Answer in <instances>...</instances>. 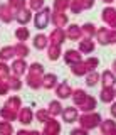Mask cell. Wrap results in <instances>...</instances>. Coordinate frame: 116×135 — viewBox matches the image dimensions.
<instances>
[{"mask_svg":"<svg viewBox=\"0 0 116 135\" xmlns=\"http://www.w3.org/2000/svg\"><path fill=\"white\" fill-rule=\"evenodd\" d=\"M113 68H114V71H116V61H114V62H113Z\"/></svg>","mask_w":116,"mask_h":135,"instance_id":"cell-28","label":"cell"},{"mask_svg":"<svg viewBox=\"0 0 116 135\" xmlns=\"http://www.w3.org/2000/svg\"><path fill=\"white\" fill-rule=\"evenodd\" d=\"M59 93H61V96H66V93H67V86H61Z\"/></svg>","mask_w":116,"mask_h":135,"instance_id":"cell-22","label":"cell"},{"mask_svg":"<svg viewBox=\"0 0 116 135\" xmlns=\"http://www.w3.org/2000/svg\"><path fill=\"white\" fill-rule=\"evenodd\" d=\"M109 42H116V31H109Z\"/></svg>","mask_w":116,"mask_h":135,"instance_id":"cell-21","label":"cell"},{"mask_svg":"<svg viewBox=\"0 0 116 135\" xmlns=\"http://www.w3.org/2000/svg\"><path fill=\"white\" fill-rule=\"evenodd\" d=\"M9 5L14 8V10H22V8H25V0H9Z\"/></svg>","mask_w":116,"mask_h":135,"instance_id":"cell-10","label":"cell"},{"mask_svg":"<svg viewBox=\"0 0 116 135\" xmlns=\"http://www.w3.org/2000/svg\"><path fill=\"white\" fill-rule=\"evenodd\" d=\"M96 64H98V59H89L88 61V66H91V68H94Z\"/></svg>","mask_w":116,"mask_h":135,"instance_id":"cell-24","label":"cell"},{"mask_svg":"<svg viewBox=\"0 0 116 135\" xmlns=\"http://www.w3.org/2000/svg\"><path fill=\"white\" fill-rule=\"evenodd\" d=\"M44 42H45V37H44V36H37V37H35V46L42 47V46H44Z\"/></svg>","mask_w":116,"mask_h":135,"instance_id":"cell-16","label":"cell"},{"mask_svg":"<svg viewBox=\"0 0 116 135\" xmlns=\"http://www.w3.org/2000/svg\"><path fill=\"white\" fill-rule=\"evenodd\" d=\"M0 17H2L5 22H9V20L14 19V15H12V7L9 3H2V5H0Z\"/></svg>","mask_w":116,"mask_h":135,"instance_id":"cell-4","label":"cell"},{"mask_svg":"<svg viewBox=\"0 0 116 135\" xmlns=\"http://www.w3.org/2000/svg\"><path fill=\"white\" fill-rule=\"evenodd\" d=\"M22 68H24V64H22V62H15V69H17L19 73L22 71Z\"/></svg>","mask_w":116,"mask_h":135,"instance_id":"cell-25","label":"cell"},{"mask_svg":"<svg viewBox=\"0 0 116 135\" xmlns=\"http://www.w3.org/2000/svg\"><path fill=\"white\" fill-rule=\"evenodd\" d=\"M17 36L20 37V39H25V37L29 36V32H27V29H19V31H17Z\"/></svg>","mask_w":116,"mask_h":135,"instance_id":"cell-17","label":"cell"},{"mask_svg":"<svg viewBox=\"0 0 116 135\" xmlns=\"http://www.w3.org/2000/svg\"><path fill=\"white\" fill-rule=\"evenodd\" d=\"M69 36H71V37H79V29H77V25H71V29H69Z\"/></svg>","mask_w":116,"mask_h":135,"instance_id":"cell-14","label":"cell"},{"mask_svg":"<svg viewBox=\"0 0 116 135\" xmlns=\"http://www.w3.org/2000/svg\"><path fill=\"white\" fill-rule=\"evenodd\" d=\"M49 12H51V8L44 7L35 14V25L37 27H40V29L45 27V24H47V20H49Z\"/></svg>","mask_w":116,"mask_h":135,"instance_id":"cell-3","label":"cell"},{"mask_svg":"<svg viewBox=\"0 0 116 135\" xmlns=\"http://www.w3.org/2000/svg\"><path fill=\"white\" fill-rule=\"evenodd\" d=\"M29 5H30V8H34V10H39L44 5V0H29Z\"/></svg>","mask_w":116,"mask_h":135,"instance_id":"cell-12","label":"cell"},{"mask_svg":"<svg viewBox=\"0 0 116 135\" xmlns=\"http://www.w3.org/2000/svg\"><path fill=\"white\" fill-rule=\"evenodd\" d=\"M103 2H106V3H113L114 0H103Z\"/></svg>","mask_w":116,"mask_h":135,"instance_id":"cell-27","label":"cell"},{"mask_svg":"<svg viewBox=\"0 0 116 135\" xmlns=\"http://www.w3.org/2000/svg\"><path fill=\"white\" fill-rule=\"evenodd\" d=\"M52 20L56 25H64L66 22H67V17H66L64 12H54L52 14Z\"/></svg>","mask_w":116,"mask_h":135,"instance_id":"cell-6","label":"cell"},{"mask_svg":"<svg viewBox=\"0 0 116 135\" xmlns=\"http://www.w3.org/2000/svg\"><path fill=\"white\" fill-rule=\"evenodd\" d=\"M52 37L54 39H61V37H62V31H61V29H56L54 34H52Z\"/></svg>","mask_w":116,"mask_h":135,"instance_id":"cell-19","label":"cell"},{"mask_svg":"<svg viewBox=\"0 0 116 135\" xmlns=\"http://www.w3.org/2000/svg\"><path fill=\"white\" fill-rule=\"evenodd\" d=\"M103 79H104L103 83L106 84V88H111L114 84V81H116V79H114V74L111 73V71H104V73H103Z\"/></svg>","mask_w":116,"mask_h":135,"instance_id":"cell-9","label":"cell"},{"mask_svg":"<svg viewBox=\"0 0 116 135\" xmlns=\"http://www.w3.org/2000/svg\"><path fill=\"white\" fill-rule=\"evenodd\" d=\"M101 96H103V100L104 101H109V100H113V96H114V91L111 90V88H104L101 93Z\"/></svg>","mask_w":116,"mask_h":135,"instance_id":"cell-11","label":"cell"},{"mask_svg":"<svg viewBox=\"0 0 116 135\" xmlns=\"http://www.w3.org/2000/svg\"><path fill=\"white\" fill-rule=\"evenodd\" d=\"M111 112H113V115H116V103L113 105V108H111Z\"/></svg>","mask_w":116,"mask_h":135,"instance_id":"cell-26","label":"cell"},{"mask_svg":"<svg viewBox=\"0 0 116 135\" xmlns=\"http://www.w3.org/2000/svg\"><path fill=\"white\" fill-rule=\"evenodd\" d=\"M98 39L101 44H109V29L103 27L101 31H98Z\"/></svg>","mask_w":116,"mask_h":135,"instance_id":"cell-8","label":"cell"},{"mask_svg":"<svg viewBox=\"0 0 116 135\" xmlns=\"http://www.w3.org/2000/svg\"><path fill=\"white\" fill-rule=\"evenodd\" d=\"M101 17L106 24H109L111 27H116V8L114 7H106L101 12Z\"/></svg>","mask_w":116,"mask_h":135,"instance_id":"cell-2","label":"cell"},{"mask_svg":"<svg viewBox=\"0 0 116 135\" xmlns=\"http://www.w3.org/2000/svg\"><path fill=\"white\" fill-rule=\"evenodd\" d=\"M96 79H98L96 74H91L89 78H88V83H89V84H94V83H96Z\"/></svg>","mask_w":116,"mask_h":135,"instance_id":"cell-20","label":"cell"},{"mask_svg":"<svg viewBox=\"0 0 116 135\" xmlns=\"http://www.w3.org/2000/svg\"><path fill=\"white\" fill-rule=\"evenodd\" d=\"M79 59V54H76V52H74V51H69V52H67V61H72V59Z\"/></svg>","mask_w":116,"mask_h":135,"instance_id":"cell-18","label":"cell"},{"mask_svg":"<svg viewBox=\"0 0 116 135\" xmlns=\"http://www.w3.org/2000/svg\"><path fill=\"white\" fill-rule=\"evenodd\" d=\"M81 49L82 51H93L94 49V44L91 41H82L81 42Z\"/></svg>","mask_w":116,"mask_h":135,"instance_id":"cell-13","label":"cell"},{"mask_svg":"<svg viewBox=\"0 0 116 135\" xmlns=\"http://www.w3.org/2000/svg\"><path fill=\"white\" fill-rule=\"evenodd\" d=\"M9 56H10V49H9V47L3 49V51H2V57H9Z\"/></svg>","mask_w":116,"mask_h":135,"instance_id":"cell-23","label":"cell"},{"mask_svg":"<svg viewBox=\"0 0 116 135\" xmlns=\"http://www.w3.org/2000/svg\"><path fill=\"white\" fill-rule=\"evenodd\" d=\"M82 29H84V32L89 34V36H91V34H94V25L93 24H84V27H82Z\"/></svg>","mask_w":116,"mask_h":135,"instance_id":"cell-15","label":"cell"},{"mask_svg":"<svg viewBox=\"0 0 116 135\" xmlns=\"http://www.w3.org/2000/svg\"><path fill=\"white\" fill-rule=\"evenodd\" d=\"M67 7H71V0H54V10L64 12Z\"/></svg>","mask_w":116,"mask_h":135,"instance_id":"cell-5","label":"cell"},{"mask_svg":"<svg viewBox=\"0 0 116 135\" xmlns=\"http://www.w3.org/2000/svg\"><path fill=\"white\" fill-rule=\"evenodd\" d=\"M17 20L22 22V24L29 22V20H30V10H29V8H22V10H19L17 12Z\"/></svg>","mask_w":116,"mask_h":135,"instance_id":"cell-7","label":"cell"},{"mask_svg":"<svg viewBox=\"0 0 116 135\" xmlns=\"http://www.w3.org/2000/svg\"><path fill=\"white\" fill-rule=\"evenodd\" d=\"M93 5H94V0H71V10L74 14L86 10V8H91Z\"/></svg>","mask_w":116,"mask_h":135,"instance_id":"cell-1","label":"cell"}]
</instances>
